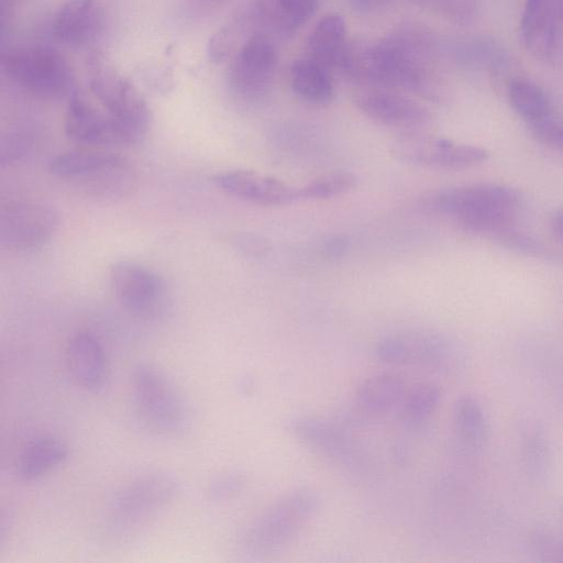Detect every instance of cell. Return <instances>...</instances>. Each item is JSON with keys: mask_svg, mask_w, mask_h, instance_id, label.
<instances>
[{"mask_svg": "<svg viewBox=\"0 0 563 563\" xmlns=\"http://www.w3.org/2000/svg\"><path fill=\"white\" fill-rule=\"evenodd\" d=\"M277 62L274 40L262 33L251 35L233 55L227 74L229 88L245 102L262 101L272 88Z\"/></svg>", "mask_w": 563, "mask_h": 563, "instance_id": "9c48e42d", "label": "cell"}, {"mask_svg": "<svg viewBox=\"0 0 563 563\" xmlns=\"http://www.w3.org/2000/svg\"><path fill=\"white\" fill-rule=\"evenodd\" d=\"M509 99L515 110L529 125L552 115V108L545 93L531 81H512Z\"/></svg>", "mask_w": 563, "mask_h": 563, "instance_id": "f1b7e54d", "label": "cell"}, {"mask_svg": "<svg viewBox=\"0 0 563 563\" xmlns=\"http://www.w3.org/2000/svg\"><path fill=\"white\" fill-rule=\"evenodd\" d=\"M375 355L385 364L417 365L444 374L457 373L466 364V356L454 342L423 331L386 335L377 342Z\"/></svg>", "mask_w": 563, "mask_h": 563, "instance_id": "ba28073f", "label": "cell"}, {"mask_svg": "<svg viewBox=\"0 0 563 563\" xmlns=\"http://www.w3.org/2000/svg\"><path fill=\"white\" fill-rule=\"evenodd\" d=\"M194 4L202 11H211L219 8H222L227 3H229L231 0H192Z\"/></svg>", "mask_w": 563, "mask_h": 563, "instance_id": "74e56055", "label": "cell"}, {"mask_svg": "<svg viewBox=\"0 0 563 563\" xmlns=\"http://www.w3.org/2000/svg\"><path fill=\"white\" fill-rule=\"evenodd\" d=\"M126 161L119 154L73 150L54 156L48 162V172L59 178H91L110 176L125 169Z\"/></svg>", "mask_w": 563, "mask_h": 563, "instance_id": "44dd1931", "label": "cell"}, {"mask_svg": "<svg viewBox=\"0 0 563 563\" xmlns=\"http://www.w3.org/2000/svg\"><path fill=\"white\" fill-rule=\"evenodd\" d=\"M212 181L227 195L258 206H284L298 200L297 188L254 170H223L213 175Z\"/></svg>", "mask_w": 563, "mask_h": 563, "instance_id": "9a60e30c", "label": "cell"}, {"mask_svg": "<svg viewBox=\"0 0 563 563\" xmlns=\"http://www.w3.org/2000/svg\"><path fill=\"white\" fill-rule=\"evenodd\" d=\"M355 104L375 122L412 132L429 125L432 120L422 104L387 89L362 91L356 95Z\"/></svg>", "mask_w": 563, "mask_h": 563, "instance_id": "2e32d148", "label": "cell"}, {"mask_svg": "<svg viewBox=\"0 0 563 563\" xmlns=\"http://www.w3.org/2000/svg\"><path fill=\"white\" fill-rule=\"evenodd\" d=\"M245 484L246 477L241 472H225L211 481L207 495L212 503L228 501L236 497L244 489Z\"/></svg>", "mask_w": 563, "mask_h": 563, "instance_id": "1f68e13d", "label": "cell"}, {"mask_svg": "<svg viewBox=\"0 0 563 563\" xmlns=\"http://www.w3.org/2000/svg\"><path fill=\"white\" fill-rule=\"evenodd\" d=\"M530 128L540 141L563 150V124L553 115L530 124Z\"/></svg>", "mask_w": 563, "mask_h": 563, "instance_id": "e575fe53", "label": "cell"}, {"mask_svg": "<svg viewBox=\"0 0 563 563\" xmlns=\"http://www.w3.org/2000/svg\"><path fill=\"white\" fill-rule=\"evenodd\" d=\"M442 398L441 388L433 383H420L407 391L400 405V419L410 429H419L437 411Z\"/></svg>", "mask_w": 563, "mask_h": 563, "instance_id": "4316f807", "label": "cell"}, {"mask_svg": "<svg viewBox=\"0 0 563 563\" xmlns=\"http://www.w3.org/2000/svg\"><path fill=\"white\" fill-rule=\"evenodd\" d=\"M104 12L100 0H67L54 16V37L69 46H85L101 34Z\"/></svg>", "mask_w": 563, "mask_h": 563, "instance_id": "d6986e66", "label": "cell"}, {"mask_svg": "<svg viewBox=\"0 0 563 563\" xmlns=\"http://www.w3.org/2000/svg\"><path fill=\"white\" fill-rule=\"evenodd\" d=\"M59 227L55 208L37 201H14L0 210V244L10 250H32L51 240Z\"/></svg>", "mask_w": 563, "mask_h": 563, "instance_id": "30bf717a", "label": "cell"}, {"mask_svg": "<svg viewBox=\"0 0 563 563\" xmlns=\"http://www.w3.org/2000/svg\"><path fill=\"white\" fill-rule=\"evenodd\" d=\"M31 142L25 135L9 133L0 141V164L2 166L18 162L30 150Z\"/></svg>", "mask_w": 563, "mask_h": 563, "instance_id": "836d02e7", "label": "cell"}, {"mask_svg": "<svg viewBox=\"0 0 563 563\" xmlns=\"http://www.w3.org/2000/svg\"><path fill=\"white\" fill-rule=\"evenodd\" d=\"M67 371L73 380L90 393L102 390L109 378L108 361L100 342L89 333L70 338L65 353Z\"/></svg>", "mask_w": 563, "mask_h": 563, "instance_id": "ffe728a7", "label": "cell"}, {"mask_svg": "<svg viewBox=\"0 0 563 563\" xmlns=\"http://www.w3.org/2000/svg\"><path fill=\"white\" fill-rule=\"evenodd\" d=\"M347 247V240L344 236H334L325 243V252L330 256H341Z\"/></svg>", "mask_w": 563, "mask_h": 563, "instance_id": "8d00e7d4", "label": "cell"}, {"mask_svg": "<svg viewBox=\"0 0 563 563\" xmlns=\"http://www.w3.org/2000/svg\"><path fill=\"white\" fill-rule=\"evenodd\" d=\"M64 129L74 142L90 146L136 144L128 131L99 104L74 91L68 97Z\"/></svg>", "mask_w": 563, "mask_h": 563, "instance_id": "4fadbf2b", "label": "cell"}, {"mask_svg": "<svg viewBox=\"0 0 563 563\" xmlns=\"http://www.w3.org/2000/svg\"><path fill=\"white\" fill-rule=\"evenodd\" d=\"M290 84L297 96L316 106L329 104L334 96L331 70L307 56L292 63Z\"/></svg>", "mask_w": 563, "mask_h": 563, "instance_id": "d4e9b609", "label": "cell"}, {"mask_svg": "<svg viewBox=\"0 0 563 563\" xmlns=\"http://www.w3.org/2000/svg\"><path fill=\"white\" fill-rule=\"evenodd\" d=\"M318 4L319 0H252L245 8L254 34L286 40L314 14Z\"/></svg>", "mask_w": 563, "mask_h": 563, "instance_id": "e0dca14e", "label": "cell"}, {"mask_svg": "<svg viewBox=\"0 0 563 563\" xmlns=\"http://www.w3.org/2000/svg\"><path fill=\"white\" fill-rule=\"evenodd\" d=\"M431 41L418 26L405 25L373 43H347L338 70L358 85L399 88L431 98Z\"/></svg>", "mask_w": 563, "mask_h": 563, "instance_id": "6da1fadb", "label": "cell"}, {"mask_svg": "<svg viewBox=\"0 0 563 563\" xmlns=\"http://www.w3.org/2000/svg\"><path fill=\"white\" fill-rule=\"evenodd\" d=\"M132 393L137 413L151 430L178 437L189 429V408L174 382L158 367L139 364L132 374Z\"/></svg>", "mask_w": 563, "mask_h": 563, "instance_id": "277c9868", "label": "cell"}, {"mask_svg": "<svg viewBox=\"0 0 563 563\" xmlns=\"http://www.w3.org/2000/svg\"><path fill=\"white\" fill-rule=\"evenodd\" d=\"M356 185L357 178L350 172H329L297 188V198L305 200L330 199L352 191Z\"/></svg>", "mask_w": 563, "mask_h": 563, "instance_id": "f546056e", "label": "cell"}, {"mask_svg": "<svg viewBox=\"0 0 563 563\" xmlns=\"http://www.w3.org/2000/svg\"><path fill=\"white\" fill-rule=\"evenodd\" d=\"M88 86L98 104L139 143L151 125L148 104L139 89L102 54L88 60Z\"/></svg>", "mask_w": 563, "mask_h": 563, "instance_id": "8992f818", "label": "cell"}, {"mask_svg": "<svg viewBox=\"0 0 563 563\" xmlns=\"http://www.w3.org/2000/svg\"><path fill=\"white\" fill-rule=\"evenodd\" d=\"M301 444L345 468H356L362 453L355 440L336 424L313 417H291L285 424Z\"/></svg>", "mask_w": 563, "mask_h": 563, "instance_id": "5bb4252c", "label": "cell"}, {"mask_svg": "<svg viewBox=\"0 0 563 563\" xmlns=\"http://www.w3.org/2000/svg\"><path fill=\"white\" fill-rule=\"evenodd\" d=\"M179 479L150 471L125 483L112 496L97 527L100 543L119 548L136 541L180 494Z\"/></svg>", "mask_w": 563, "mask_h": 563, "instance_id": "7a4b0ae2", "label": "cell"}, {"mask_svg": "<svg viewBox=\"0 0 563 563\" xmlns=\"http://www.w3.org/2000/svg\"><path fill=\"white\" fill-rule=\"evenodd\" d=\"M7 76L26 91L46 99L69 97L74 75L66 58L43 46L15 47L1 57Z\"/></svg>", "mask_w": 563, "mask_h": 563, "instance_id": "52a82bcc", "label": "cell"}, {"mask_svg": "<svg viewBox=\"0 0 563 563\" xmlns=\"http://www.w3.org/2000/svg\"><path fill=\"white\" fill-rule=\"evenodd\" d=\"M519 202L514 189L496 184H474L439 192L434 207L470 231L487 232L505 224Z\"/></svg>", "mask_w": 563, "mask_h": 563, "instance_id": "5b68a950", "label": "cell"}, {"mask_svg": "<svg viewBox=\"0 0 563 563\" xmlns=\"http://www.w3.org/2000/svg\"><path fill=\"white\" fill-rule=\"evenodd\" d=\"M110 284L119 302L134 316L152 318L164 307V279L142 264L129 261L113 264Z\"/></svg>", "mask_w": 563, "mask_h": 563, "instance_id": "7c38bea8", "label": "cell"}, {"mask_svg": "<svg viewBox=\"0 0 563 563\" xmlns=\"http://www.w3.org/2000/svg\"><path fill=\"white\" fill-rule=\"evenodd\" d=\"M457 437L468 448H478L487 437L488 424L482 405L471 396L461 397L453 410Z\"/></svg>", "mask_w": 563, "mask_h": 563, "instance_id": "83f0119b", "label": "cell"}, {"mask_svg": "<svg viewBox=\"0 0 563 563\" xmlns=\"http://www.w3.org/2000/svg\"><path fill=\"white\" fill-rule=\"evenodd\" d=\"M230 244L242 255L254 260L265 257L271 251V243L266 238L250 232L233 234Z\"/></svg>", "mask_w": 563, "mask_h": 563, "instance_id": "d6a6232c", "label": "cell"}, {"mask_svg": "<svg viewBox=\"0 0 563 563\" xmlns=\"http://www.w3.org/2000/svg\"><path fill=\"white\" fill-rule=\"evenodd\" d=\"M67 456L68 446L59 438H36L20 454L16 475L23 482L36 481L62 464Z\"/></svg>", "mask_w": 563, "mask_h": 563, "instance_id": "cb8c5ba5", "label": "cell"}, {"mask_svg": "<svg viewBox=\"0 0 563 563\" xmlns=\"http://www.w3.org/2000/svg\"><path fill=\"white\" fill-rule=\"evenodd\" d=\"M407 394L404 379L394 373H379L364 379L355 391L362 412L383 417L399 407Z\"/></svg>", "mask_w": 563, "mask_h": 563, "instance_id": "7402d4cb", "label": "cell"}, {"mask_svg": "<svg viewBox=\"0 0 563 563\" xmlns=\"http://www.w3.org/2000/svg\"><path fill=\"white\" fill-rule=\"evenodd\" d=\"M391 153L402 162L441 169L474 166L485 162L488 156L482 147L416 132L397 140Z\"/></svg>", "mask_w": 563, "mask_h": 563, "instance_id": "8fae6325", "label": "cell"}, {"mask_svg": "<svg viewBox=\"0 0 563 563\" xmlns=\"http://www.w3.org/2000/svg\"><path fill=\"white\" fill-rule=\"evenodd\" d=\"M253 34L254 29L244 8L210 37L207 48L209 59L213 63L227 60Z\"/></svg>", "mask_w": 563, "mask_h": 563, "instance_id": "484cf974", "label": "cell"}, {"mask_svg": "<svg viewBox=\"0 0 563 563\" xmlns=\"http://www.w3.org/2000/svg\"><path fill=\"white\" fill-rule=\"evenodd\" d=\"M345 22L339 13H329L316 24L307 41V57L324 67L338 69L346 46Z\"/></svg>", "mask_w": 563, "mask_h": 563, "instance_id": "603a6c76", "label": "cell"}, {"mask_svg": "<svg viewBox=\"0 0 563 563\" xmlns=\"http://www.w3.org/2000/svg\"><path fill=\"white\" fill-rule=\"evenodd\" d=\"M554 228L563 239V210L558 212L554 217Z\"/></svg>", "mask_w": 563, "mask_h": 563, "instance_id": "f35d334b", "label": "cell"}, {"mask_svg": "<svg viewBox=\"0 0 563 563\" xmlns=\"http://www.w3.org/2000/svg\"><path fill=\"white\" fill-rule=\"evenodd\" d=\"M526 463L529 471L536 476L547 474L550 463L548 441L538 430H532L525 439Z\"/></svg>", "mask_w": 563, "mask_h": 563, "instance_id": "4dcf8cb0", "label": "cell"}, {"mask_svg": "<svg viewBox=\"0 0 563 563\" xmlns=\"http://www.w3.org/2000/svg\"><path fill=\"white\" fill-rule=\"evenodd\" d=\"M319 507L320 497L310 488L286 494L244 529L238 541L239 552L260 558L283 549L298 537Z\"/></svg>", "mask_w": 563, "mask_h": 563, "instance_id": "3957f363", "label": "cell"}, {"mask_svg": "<svg viewBox=\"0 0 563 563\" xmlns=\"http://www.w3.org/2000/svg\"><path fill=\"white\" fill-rule=\"evenodd\" d=\"M561 0H527L521 20V37L527 48L541 59H552L560 46Z\"/></svg>", "mask_w": 563, "mask_h": 563, "instance_id": "ac0fdd59", "label": "cell"}, {"mask_svg": "<svg viewBox=\"0 0 563 563\" xmlns=\"http://www.w3.org/2000/svg\"><path fill=\"white\" fill-rule=\"evenodd\" d=\"M394 0H347L349 4L356 11L367 13L388 5Z\"/></svg>", "mask_w": 563, "mask_h": 563, "instance_id": "d590c367", "label": "cell"}]
</instances>
